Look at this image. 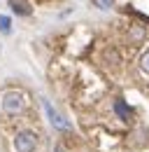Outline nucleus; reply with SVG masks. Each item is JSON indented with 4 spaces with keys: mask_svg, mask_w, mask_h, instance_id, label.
Wrapping results in <instances>:
<instances>
[{
    "mask_svg": "<svg viewBox=\"0 0 149 152\" xmlns=\"http://www.w3.org/2000/svg\"><path fill=\"white\" fill-rule=\"evenodd\" d=\"M0 108H2L7 115L23 113V108H26V96L21 94V91H17V89L5 91V94H2V101H0Z\"/></svg>",
    "mask_w": 149,
    "mask_h": 152,
    "instance_id": "f257e3e1",
    "label": "nucleus"
},
{
    "mask_svg": "<svg viewBox=\"0 0 149 152\" xmlns=\"http://www.w3.org/2000/svg\"><path fill=\"white\" fill-rule=\"evenodd\" d=\"M14 150L17 152H35L37 150V136L28 129L19 131L14 136Z\"/></svg>",
    "mask_w": 149,
    "mask_h": 152,
    "instance_id": "f03ea898",
    "label": "nucleus"
},
{
    "mask_svg": "<svg viewBox=\"0 0 149 152\" xmlns=\"http://www.w3.org/2000/svg\"><path fill=\"white\" fill-rule=\"evenodd\" d=\"M42 108H44V113H47V117H49V122H51L54 129H58V131H68V129H70V124L58 115V110H56L47 98H42Z\"/></svg>",
    "mask_w": 149,
    "mask_h": 152,
    "instance_id": "7ed1b4c3",
    "label": "nucleus"
},
{
    "mask_svg": "<svg viewBox=\"0 0 149 152\" xmlns=\"http://www.w3.org/2000/svg\"><path fill=\"white\" fill-rule=\"evenodd\" d=\"M114 113L119 115V119H124V122H128L130 117H133V110L126 105L124 98H116V101H114Z\"/></svg>",
    "mask_w": 149,
    "mask_h": 152,
    "instance_id": "20e7f679",
    "label": "nucleus"
},
{
    "mask_svg": "<svg viewBox=\"0 0 149 152\" xmlns=\"http://www.w3.org/2000/svg\"><path fill=\"white\" fill-rule=\"evenodd\" d=\"M9 7L17 12L19 17H28V14L33 12V7H30L28 0H9Z\"/></svg>",
    "mask_w": 149,
    "mask_h": 152,
    "instance_id": "39448f33",
    "label": "nucleus"
},
{
    "mask_svg": "<svg viewBox=\"0 0 149 152\" xmlns=\"http://www.w3.org/2000/svg\"><path fill=\"white\" fill-rule=\"evenodd\" d=\"M0 33H12V19L7 14H0Z\"/></svg>",
    "mask_w": 149,
    "mask_h": 152,
    "instance_id": "423d86ee",
    "label": "nucleus"
},
{
    "mask_svg": "<svg viewBox=\"0 0 149 152\" xmlns=\"http://www.w3.org/2000/svg\"><path fill=\"white\" fill-rule=\"evenodd\" d=\"M140 68H142V73H147V75H149V49H147V52H142V56H140Z\"/></svg>",
    "mask_w": 149,
    "mask_h": 152,
    "instance_id": "0eeeda50",
    "label": "nucleus"
},
{
    "mask_svg": "<svg viewBox=\"0 0 149 152\" xmlns=\"http://www.w3.org/2000/svg\"><path fill=\"white\" fill-rule=\"evenodd\" d=\"M142 38H145V28L135 26V28L130 31V40H142Z\"/></svg>",
    "mask_w": 149,
    "mask_h": 152,
    "instance_id": "6e6552de",
    "label": "nucleus"
}]
</instances>
